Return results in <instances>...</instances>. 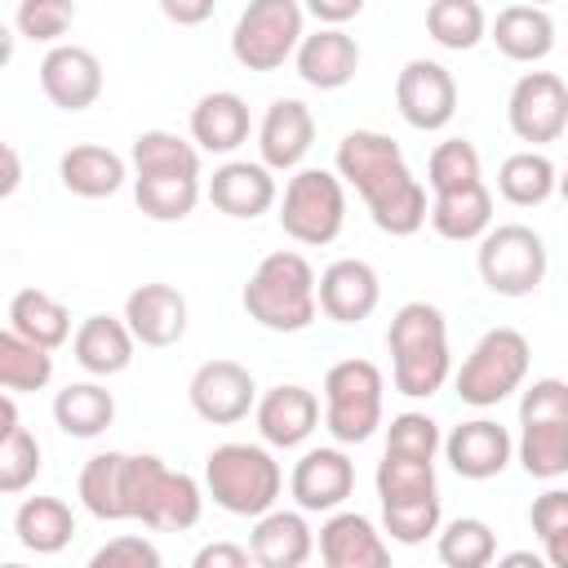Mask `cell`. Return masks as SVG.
Here are the masks:
<instances>
[{
  "label": "cell",
  "instance_id": "4fadbf2b",
  "mask_svg": "<svg viewBox=\"0 0 568 568\" xmlns=\"http://www.w3.org/2000/svg\"><path fill=\"white\" fill-rule=\"evenodd\" d=\"M395 106L408 129L417 133H439L457 115V80L444 62L435 58H413L395 75Z\"/></svg>",
  "mask_w": 568,
  "mask_h": 568
},
{
  "label": "cell",
  "instance_id": "cb8c5ba5",
  "mask_svg": "<svg viewBox=\"0 0 568 568\" xmlns=\"http://www.w3.org/2000/svg\"><path fill=\"white\" fill-rule=\"evenodd\" d=\"M359 58H364V53H359L355 36L342 31V27H320V31L302 36V44H297V53H293L297 75H302L311 89H324V93L351 84L355 71H359Z\"/></svg>",
  "mask_w": 568,
  "mask_h": 568
},
{
  "label": "cell",
  "instance_id": "603a6c76",
  "mask_svg": "<svg viewBox=\"0 0 568 568\" xmlns=\"http://www.w3.org/2000/svg\"><path fill=\"white\" fill-rule=\"evenodd\" d=\"M320 559L328 568H386L390 546L377 532V524L359 510H328L320 528Z\"/></svg>",
  "mask_w": 568,
  "mask_h": 568
},
{
  "label": "cell",
  "instance_id": "f1b7e54d",
  "mask_svg": "<svg viewBox=\"0 0 568 568\" xmlns=\"http://www.w3.org/2000/svg\"><path fill=\"white\" fill-rule=\"evenodd\" d=\"M58 178H62V186H67L71 195H80V200H106V195H115V191L124 186L129 164H124V155H115L111 146L80 142V146H71V151H62Z\"/></svg>",
  "mask_w": 568,
  "mask_h": 568
},
{
  "label": "cell",
  "instance_id": "7dc6e473",
  "mask_svg": "<svg viewBox=\"0 0 568 568\" xmlns=\"http://www.w3.org/2000/svg\"><path fill=\"white\" fill-rule=\"evenodd\" d=\"M89 564L93 568H160V550H155V541L124 532V537H111L102 550H93Z\"/></svg>",
  "mask_w": 568,
  "mask_h": 568
},
{
  "label": "cell",
  "instance_id": "ac0fdd59",
  "mask_svg": "<svg viewBox=\"0 0 568 568\" xmlns=\"http://www.w3.org/2000/svg\"><path fill=\"white\" fill-rule=\"evenodd\" d=\"M186 320H191L186 297H182L173 284L151 280V284H138V288L124 297V324L133 328V337H138L142 346H155V351L178 346V342L186 337Z\"/></svg>",
  "mask_w": 568,
  "mask_h": 568
},
{
  "label": "cell",
  "instance_id": "1f68e13d",
  "mask_svg": "<svg viewBox=\"0 0 568 568\" xmlns=\"http://www.w3.org/2000/svg\"><path fill=\"white\" fill-rule=\"evenodd\" d=\"M13 537L31 555H58L75 537V515L62 497H27L13 515Z\"/></svg>",
  "mask_w": 568,
  "mask_h": 568
},
{
  "label": "cell",
  "instance_id": "60d3db41",
  "mask_svg": "<svg viewBox=\"0 0 568 568\" xmlns=\"http://www.w3.org/2000/svg\"><path fill=\"white\" fill-rule=\"evenodd\" d=\"M36 475H40V444L18 422L13 430L0 435V493L18 497V493H27L36 484Z\"/></svg>",
  "mask_w": 568,
  "mask_h": 568
},
{
  "label": "cell",
  "instance_id": "681fc988",
  "mask_svg": "<svg viewBox=\"0 0 568 568\" xmlns=\"http://www.w3.org/2000/svg\"><path fill=\"white\" fill-rule=\"evenodd\" d=\"M195 568H248L253 564V550L248 546H235V541H209L195 550L191 559Z\"/></svg>",
  "mask_w": 568,
  "mask_h": 568
},
{
  "label": "cell",
  "instance_id": "6f0895ef",
  "mask_svg": "<svg viewBox=\"0 0 568 568\" xmlns=\"http://www.w3.org/2000/svg\"><path fill=\"white\" fill-rule=\"evenodd\" d=\"M524 4H541V9H546V4H555V0H524Z\"/></svg>",
  "mask_w": 568,
  "mask_h": 568
},
{
  "label": "cell",
  "instance_id": "e575fe53",
  "mask_svg": "<svg viewBox=\"0 0 568 568\" xmlns=\"http://www.w3.org/2000/svg\"><path fill=\"white\" fill-rule=\"evenodd\" d=\"M9 328L49 346V351H58L71 337V311L44 288H18L9 297Z\"/></svg>",
  "mask_w": 568,
  "mask_h": 568
},
{
  "label": "cell",
  "instance_id": "816d5d0a",
  "mask_svg": "<svg viewBox=\"0 0 568 568\" xmlns=\"http://www.w3.org/2000/svg\"><path fill=\"white\" fill-rule=\"evenodd\" d=\"M302 9H306L320 27H342V22L359 18L364 0H302Z\"/></svg>",
  "mask_w": 568,
  "mask_h": 568
},
{
  "label": "cell",
  "instance_id": "f6af8a7d",
  "mask_svg": "<svg viewBox=\"0 0 568 568\" xmlns=\"http://www.w3.org/2000/svg\"><path fill=\"white\" fill-rule=\"evenodd\" d=\"M386 448H399V453H417V457H435L444 448V435H439V422L426 417V413H395L390 426H386Z\"/></svg>",
  "mask_w": 568,
  "mask_h": 568
},
{
  "label": "cell",
  "instance_id": "5b68a950",
  "mask_svg": "<svg viewBox=\"0 0 568 568\" xmlns=\"http://www.w3.org/2000/svg\"><path fill=\"white\" fill-rule=\"evenodd\" d=\"M204 488L226 515L257 519L280 501L284 470L271 457V444H217L204 457Z\"/></svg>",
  "mask_w": 568,
  "mask_h": 568
},
{
  "label": "cell",
  "instance_id": "2e32d148",
  "mask_svg": "<svg viewBox=\"0 0 568 568\" xmlns=\"http://www.w3.org/2000/svg\"><path fill=\"white\" fill-rule=\"evenodd\" d=\"M40 89L58 111H84L102 98V62L84 44H53L40 58Z\"/></svg>",
  "mask_w": 568,
  "mask_h": 568
},
{
  "label": "cell",
  "instance_id": "8fae6325",
  "mask_svg": "<svg viewBox=\"0 0 568 568\" xmlns=\"http://www.w3.org/2000/svg\"><path fill=\"white\" fill-rule=\"evenodd\" d=\"M302 0H248L231 31V58L244 71H280L302 44Z\"/></svg>",
  "mask_w": 568,
  "mask_h": 568
},
{
  "label": "cell",
  "instance_id": "4dcf8cb0",
  "mask_svg": "<svg viewBox=\"0 0 568 568\" xmlns=\"http://www.w3.org/2000/svg\"><path fill=\"white\" fill-rule=\"evenodd\" d=\"M430 226L435 235L453 240V244H470L493 226V191L479 182L457 186V191H439L430 200Z\"/></svg>",
  "mask_w": 568,
  "mask_h": 568
},
{
  "label": "cell",
  "instance_id": "d6986e66",
  "mask_svg": "<svg viewBox=\"0 0 568 568\" xmlns=\"http://www.w3.org/2000/svg\"><path fill=\"white\" fill-rule=\"evenodd\" d=\"M280 200L275 186V169H266L262 160H226L222 169H213L209 178V204L226 217L253 222L262 217L271 204Z\"/></svg>",
  "mask_w": 568,
  "mask_h": 568
},
{
  "label": "cell",
  "instance_id": "d4e9b609",
  "mask_svg": "<svg viewBox=\"0 0 568 568\" xmlns=\"http://www.w3.org/2000/svg\"><path fill=\"white\" fill-rule=\"evenodd\" d=\"M315 532L306 524V510H280L271 506L266 515H257L253 532H248V550H253V564L262 568H302L311 555H315Z\"/></svg>",
  "mask_w": 568,
  "mask_h": 568
},
{
  "label": "cell",
  "instance_id": "3957f363",
  "mask_svg": "<svg viewBox=\"0 0 568 568\" xmlns=\"http://www.w3.org/2000/svg\"><path fill=\"white\" fill-rule=\"evenodd\" d=\"M386 351H390V382L408 399H430L453 373L448 320L435 302H404L390 315Z\"/></svg>",
  "mask_w": 568,
  "mask_h": 568
},
{
  "label": "cell",
  "instance_id": "30bf717a",
  "mask_svg": "<svg viewBox=\"0 0 568 568\" xmlns=\"http://www.w3.org/2000/svg\"><path fill=\"white\" fill-rule=\"evenodd\" d=\"M479 280L488 284V293L497 297H528L541 288L546 280V240L524 226V222H501L488 226L479 235V253H475Z\"/></svg>",
  "mask_w": 568,
  "mask_h": 568
},
{
  "label": "cell",
  "instance_id": "484cf974",
  "mask_svg": "<svg viewBox=\"0 0 568 568\" xmlns=\"http://www.w3.org/2000/svg\"><path fill=\"white\" fill-rule=\"evenodd\" d=\"M248 102L231 89H217V93H204L195 106H191V142L209 155H231L248 142Z\"/></svg>",
  "mask_w": 568,
  "mask_h": 568
},
{
  "label": "cell",
  "instance_id": "e0dca14e",
  "mask_svg": "<svg viewBox=\"0 0 568 568\" xmlns=\"http://www.w3.org/2000/svg\"><path fill=\"white\" fill-rule=\"evenodd\" d=\"M444 457L462 479H497L515 457V439L493 417H470L444 435Z\"/></svg>",
  "mask_w": 568,
  "mask_h": 568
},
{
  "label": "cell",
  "instance_id": "8d00e7d4",
  "mask_svg": "<svg viewBox=\"0 0 568 568\" xmlns=\"http://www.w3.org/2000/svg\"><path fill=\"white\" fill-rule=\"evenodd\" d=\"M49 382H53V351L4 328L0 333V386L13 395H27V390H44Z\"/></svg>",
  "mask_w": 568,
  "mask_h": 568
},
{
  "label": "cell",
  "instance_id": "6da1fadb",
  "mask_svg": "<svg viewBox=\"0 0 568 568\" xmlns=\"http://www.w3.org/2000/svg\"><path fill=\"white\" fill-rule=\"evenodd\" d=\"M337 173L359 191V200L373 213V226L386 235H417L430 217L426 186L413 178L404 151L395 138L377 129H351L337 142Z\"/></svg>",
  "mask_w": 568,
  "mask_h": 568
},
{
  "label": "cell",
  "instance_id": "f546056e",
  "mask_svg": "<svg viewBox=\"0 0 568 568\" xmlns=\"http://www.w3.org/2000/svg\"><path fill=\"white\" fill-rule=\"evenodd\" d=\"M75 493L93 519L102 524L129 519V453H93L80 470Z\"/></svg>",
  "mask_w": 568,
  "mask_h": 568
},
{
  "label": "cell",
  "instance_id": "bcb514c9",
  "mask_svg": "<svg viewBox=\"0 0 568 568\" xmlns=\"http://www.w3.org/2000/svg\"><path fill=\"white\" fill-rule=\"evenodd\" d=\"M519 422H568V382L537 377L519 395Z\"/></svg>",
  "mask_w": 568,
  "mask_h": 568
},
{
  "label": "cell",
  "instance_id": "db71d44e",
  "mask_svg": "<svg viewBox=\"0 0 568 568\" xmlns=\"http://www.w3.org/2000/svg\"><path fill=\"white\" fill-rule=\"evenodd\" d=\"M541 555H546V564H555V568H568V532H559V537L541 541Z\"/></svg>",
  "mask_w": 568,
  "mask_h": 568
},
{
  "label": "cell",
  "instance_id": "836d02e7",
  "mask_svg": "<svg viewBox=\"0 0 568 568\" xmlns=\"http://www.w3.org/2000/svg\"><path fill=\"white\" fill-rule=\"evenodd\" d=\"M497 191L515 209H537V204H546L559 191V169L550 164L546 151H532V146L528 151H515L497 169Z\"/></svg>",
  "mask_w": 568,
  "mask_h": 568
},
{
  "label": "cell",
  "instance_id": "9c48e42d",
  "mask_svg": "<svg viewBox=\"0 0 568 568\" xmlns=\"http://www.w3.org/2000/svg\"><path fill=\"white\" fill-rule=\"evenodd\" d=\"M280 226L288 240L320 248L333 244L346 226V186L342 173L328 169H293L284 200H280Z\"/></svg>",
  "mask_w": 568,
  "mask_h": 568
},
{
  "label": "cell",
  "instance_id": "52a82bcc",
  "mask_svg": "<svg viewBox=\"0 0 568 568\" xmlns=\"http://www.w3.org/2000/svg\"><path fill=\"white\" fill-rule=\"evenodd\" d=\"M528 364H532V346L519 328H488L470 355L462 359L453 386H457V399L470 404V408H497L506 395H515L528 377Z\"/></svg>",
  "mask_w": 568,
  "mask_h": 568
},
{
  "label": "cell",
  "instance_id": "ab89813d",
  "mask_svg": "<svg viewBox=\"0 0 568 568\" xmlns=\"http://www.w3.org/2000/svg\"><path fill=\"white\" fill-rule=\"evenodd\" d=\"M435 555H439V564H448V568H484V564L497 559V532H493L484 519L462 515V519H453V524L439 528Z\"/></svg>",
  "mask_w": 568,
  "mask_h": 568
},
{
  "label": "cell",
  "instance_id": "4316f807",
  "mask_svg": "<svg viewBox=\"0 0 568 568\" xmlns=\"http://www.w3.org/2000/svg\"><path fill=\"white\" fill-rule=\"evenodd\" d=\"M133 346H138V337H133V328L124 324V315H120V320H115V315H89V320L75 328V337H71L75 364H80L84 373H93V377H115V373H124V368L133 364Z\"/></svg>",
  "mask_w": 568,
  "mask_h": 568
},
{
  "label": "cell",
  "instance_id": "f907efd6",
  "mask_svg": "<svg viewBox=\"0 0 568 568\" xmlns=\"http://www.w3.org/2000/svg\"><path fill=\"white\" fill-rule=\"evenodd\" d=\"M217 0H160V13L173 22V27H204L213 18Z\"/></svg>",
  "mask_w": 568,
  "mask_h": 568
},
{
  "label": "cell",
  "instance_id": "74e56055",
  "mask_svg": "<svg viewBox=\"0 0 568 568\" xmlns=\"http://www.w3.org/2000/svg\"><path fill=\"white\" fill-rule=\"evenodd\" d=\"M515 457L532 479L568 475V422H519Z\"/></svg>",
  "mask_w": 568,
  "mask_h": 568
},
{
  "label": "cell",
  "instance_id": "8992f818",
  "mask_svg": "<svg viewBox=\"0 0 568 568\" xmlns=\"http://www.w3.org/2000/svg\"><path fill=\"white\" fill-rule=\"evenodd\" d=\"M204 493L186 470L164 466L155 453H129V519L155 532H186L200 524Z\"/></svg>",
  "mask_w": 568,
  "mask_h": 568
},
{
  "label": "cell",
  "instance_id": "7a4b0ae2",
  "mask_svg": "<svg viewBox=\"0 0 568 568\" xmlns=\"http://www.w3.org/2000/svg\"><path fill=\"white\" fill-rule=\"evenodd\" d=\"M133 164V200L151 222H182L200 204V146L169 133L142 129L129 151Z\"/></svg>",
  "mask_w": 568,
  "mask_h": 568
},
{
  "label": "cell",
  "instance_id": "5bb4252c",
  "mask_svg": "<svg viewBox=\"0 0 568 568\" xmlns=\"http://www.w3.org/2000/svg\"><path fill=\"white\" fill-rule=\"evenodd\" d=\"M186 399H191L195 417H204L209 426H235L257 408V382L235 359H204L191 373Z\"/></svg>",
  "mask_w": 568,
  "mask_h": 568
},
{
  "label": "cell",
  "instance_id": "11a10c76",
  "mask_svg": "<svg viewBox=\"0 0 568 568\" xmlns=\"http://www.w3.org/2000/svg\"><path fill=\"white\" fill-rule=\"evenodd\" d=\"M537 559H541V555H532V550H510V555H501V564H532V568H537Z\"/></svg>",
  "mask_w": 568,
  "mask_h": 568
},
{
  "label": "cell",
  "instance_id": "44dd1931",
  "mask_svg": "<svg viewBox=\"0 0 568 568\" xmlns=\"http://www.w3.org/2000/svg\"><path fill=\"white\" fill-rule=\"evenodd\" d=\"M253 422H257L262 444H271V448H297L320 426V399H315V390H306L297 382H284V386H271L257 399Z\"/></svg>",
  "mask_w": 568,
  "mask_h": 568
},
{
  "label": "cell",
  "instance_id": "d590c367",
  "mask_svg": "<svg viewBox=\"0 0 568 568\" xmlns=\"http://www.w3.org/2000/svg\"><path fill=\"white\" fill-rule=\"evenodd\" d=\"M377 501L382 506H399V501H422V497H439L435 484V457H417V453H399L386 448L377 462Z\"/></svg>",
  "mask_w": 568,
  "mask_h": 568
},
{
  "label": "cell",
  "instance_id": "ffe728a7",
  "mask_svg": "<svg viewBox=\"0 0 568 568\" xmlns=\"http://www.w3.org/2000/svg\"><path fill=\"white\" fill-rule=\"evenodd\" d=\"M382 280L364 257H337L320 271V311L333 324H359L377 311Z\"/></svg>",
  "mask_w": 568,
  "mask_h": 568
},
{
  "label": "cell",
  "instance_id": "7402d4cb",
  "mask_svg": "<svg viewBox=\"0 0 568 568\" xmlns=\"http://www.w3.org/2000/svg\"><path fill=\"white\" fill-rule=\"evenodd\" d=\"M315 142V115L306 102L297 98H275L257 124V151H262V164L275 169V173H288L306 160Z\"/></svg>",
  "mask_w": 568,
  "mask_h": 568
},
{
  "label": "cell",
  "instance_id": "7c38bea8",
  "mask_svg": "<svg viewBox=\"0 0 568 568\" xmlns=\"http://www.w3.org/2000/svg\"><path fill=\"white\" fill-rule=\"evenodd\" d=\"M506 124L528 146L559 142L568 133V84L555 71H524L510 84Z\"/></svg>",
  "mask_w": 568,
  "mask_h": 568
},
{
  "label": "cell",
  "instance_id": "9a60e30c",
  "mask_svg": "<svg viewBox=\"0 0 568 568\" xmlns=\"http://www.w3.org/2000/svg\"><path fill=\"white\" fill-rule=\"evenodd\" d=\"M288 493L306 515H328L355 493V462L342 453V444L328 448H306L293 462Z\"/></svg>",
  "mask_w": 568,
  "mask_h": 568
},
{
  "label": "cell",
  "instance_id": "f35d334b",
  "mask_svg": "<svg viewBox=\"0 0 568 568\" xmlns=\"http://www.w3.org/2000/svg\"><path fill=\"white\" fill-rule=\"evenodd\" d=\"M426 31L439 49L466 53L488 36V18L479 0H430L426 9Z\"/></svg>",
  "mask_w": 568,
  "mask_h": 568
},
{
  "label": "cell",
  "instance_id": "d6a6232c",
  "mask_svg": "<svg viewBox=\"0 0 568 568\" xmlns=\"http://www.w3.org/2000/svg\"><path fill=\"white\" fill-rule=\"evenodd\" d=\"M53 422L71 439H98L115 422V399L98 382H71L53 395Z\"/></svg>",
  "mask_w": 568,
  "mask_h": 568
},
{
  "label": "cell",
  "instance_id": "f5cc1de1",
  "mask_svg": "<svg viewBox=\"0 0 568 568\" xmlns=\"http://www.w3.org/2000/svg\"><path fill=\"white\" fill-rule=\"evenodd\" d=\"M0 155H4V182H0V195L9 200V195L18 191V182H22V164H18V151H13L9 142L0 146Z\"/></svg>",
  "mask_w": 568,
  "mask_h": 568
},
{
  "label": "cell",
  "instance_id": "ba28073f",
  "mask_svg": "<svg viewBox=\"0 0 568 568\" xmlns=\"http://www.w3.org/2000/svg\"><path fill=\"white\" fill-rule=\"evenodd\" d=\"M386 382L373 359H337L324 373V430L333 444H364L382 426Z\"/></svg>",
  "mask_w": 568,
  "mask_h": 568
},
{
  "label": "cell",
  "instance_id": "277c9868",
  "mask_svg": "<svg viewBox=\"0 0 568 568\" xmlns=\"http://www.w3.org/2000/svg\"><path fill=\"white\" fill-rule=\"evenodd\" d=\"M240 302L253 324H262L271 333H302L320 315V280L302 253L280 248L257 262Z\"/></svg>",
  "mask_w": 568,
  "mask_h": 568
},
{
  "label": "cell",
  "instance_id": "b9f144b4",
  "mask_svg": "<svg viewBox=\"0 0 568 568\" xmlns=\"http://www.w3.org/2000/svg\"><path fill=\"white\" fill-rule=\"evenodd\" d=\"M479 151L466 142V138H448L430 151L426 160V186L439 195V191H457V186H470L479 182Z\"/></svg>",
  "mask_w": 568,
  "mask_h": 568
},
{
  "label": "cell",
  "instance_id": "9f6ffc18",
  "mask_svg": "<svg viewBox=\"0 0 568 568\" xmlns=\"http://www.w3.org/2000/svg\"><path fill=\"white\" fill-rule=\"evenodd\" d=\"M559 195L568 200V169H564V178H559Z\"/></svg>",
  "mask_w": 568,
  "mask_h": 568
},
{
  "label": "cell",
  "instance_id": "7bdbcfd3",
  "mask_svg": "<svg viewBox=\"0 0 568 568\" xmlns=\"http://www.w3.org/2000/svg\"><path fill=\"white\" fill-rule=\"evenodd\" d=\"M75 22V0H18L13 27L31 44H58Z\"/></svg>",
  "mask_w": 568,
  "mask_h": 568
},
{
  "label": "cell",
  "instance_id": "c3c4849f",
  "mask_svg": "<svg viewBox=\"0 0 568 568\" xmlns=\"http://www.w3.org/2000/svg\"><path fill=\"white\" fill-rule=\"evenodd\" d=\"M528 524H532L537 541H550V537L568 532V488H546L541 497H532Z\"/></svg>",
  "mask_w": 568,
  "mask_h": 568
},
{
  "label": "cell",
  "instance_id": "83f0119b",
  "mask_svg": "<svg viewBox=\"0 0 568 568\" xmlns=\"http://www.w3.org/2000/svg\"><path fill=\"white\" fill-rule=\"evenodd\" d=\"M488 36H493L501 58H510V62H541L555 49V18L541 4H506L493 18Z\"/></svg>",
  "mask_w": 568,
  "mask_h": 568
},
{
  "label": "cell",
  "instance_id": "ee69618b",
  "mask_svg": "<svg viewBox=\"0 0 568 568\" xmlns=\"http://www.w3.org/2000/svg\"><path fill=\"white\" fill-rule=\"evenodd\" d=\"M444 506L439 497H422V501H399V506H382V532L399 546H422L430 532H439Z\"/></svg>",
  "mask_w": 568,
  "mask_h": 568
}]
</instances>
